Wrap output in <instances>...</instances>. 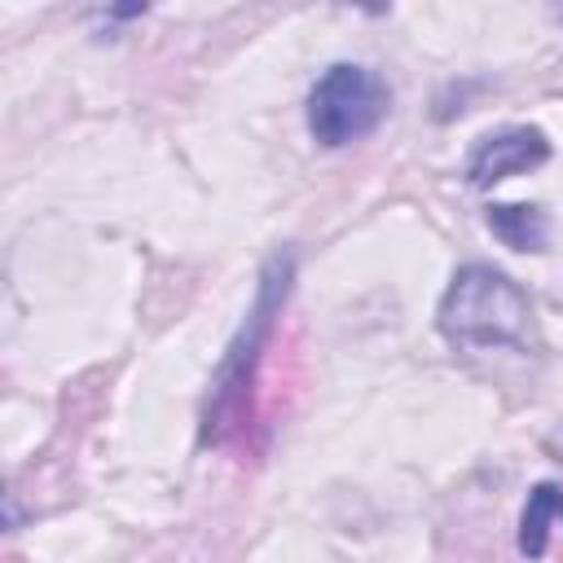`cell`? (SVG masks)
<instances>
[{"mask_svg":"<svg viewBox=\"0 0 563 563\" xmlns=\"http://www.w3.org/2000/svg\"><path fill=\"white\" fill-rule=\"evenodd\" d=\"M290 282H295V255L290 251H273L264 273H260V286H255V303H251L238 339L229 343L216 378H211V396H207V409H202V444H224L242 427V409H246L255 369L264 361L268 334H273V325H277V317L286 308Z\"/></svg>","mask_w":563,"mask_h":563,"instance_id":"6da1fadb","label":"cell"},{"mask_svg":"<svg viewBox=\"0 0 563 563\" xmlns=\"http://www.w3.org/2000/svg\"><path fill=\"white\" fill-rule=\"evenodd\" d=\"M435 325L457 347H510L528 352L532 334V303L493 264H466L453 273L449 290L440 295Z\"/></svg>","mask_w":563,"mask_h":563,"instance_id":"7a4b0ae2","label":"cell"},{"mask_svg":"<svg viewBox=\"0 0 563 563\" xmlns=\"http://www.w3.org/2000/svg\"><path fill=\"white\" fill-rule=\"evenodd\" d=\"M391 92L387 84L361 66V62H334L317 75L308 88V132L325 150H343L352 141H365L387 119Z\"/></svg>","mask_w":563,"mask_h":563,"instance_id":"3957f363","label":"cell"},{"mask_svg":"<svg viewBox=\"0 0 563 563\" xmlns=\"http://www.w3.org/2000/svg\"><path fill=\"white\" fill-rule=\"evenodd\" d=\"M550 136L541 128H506V132H493L484 136L471 158H466V185L471 189H493L497 180H510V176H523V172H537L541 163H550Z\"/></svg>","mask_w":563,"mask_h":563,"instance_id":"277c9868","label":"cell"},{"mask_svg":"<svg viewBox=\"0 0 563 563\" xmlns=\"http://www.w3.org/2000/svg\"><path fill=\"white\" fill-rule=\"evenodd\" d=\"M484 220L493 238H501L510 251H545L550 242V216L532 202H493Z\"/></svg>","mask_w":563,"mask_h":563,"instance_id":"5b68a950","label":"cell"},{"mask_svg":"<svg viewBox=\"0 0 563 563\" xmlns=\"http://www.w3.org/2000/svg\"><path fill=\"white\" fill-rule=\"evenodd\" d=\"M563 519V484H532L528 488V501H523V515H519V554L523 559H541L545 554V537H550V523Z\"/></svg>","mask_w":563,"mask_h":563,"instance_id":"8992f818","label":"cell"},{"mask_svg":"<svg viewBox=\"0 0 563 563\" xmlns=\"http://www.w3.org/2000/svg\"><path fill=\"white\" fill-rule=\"evenodd\" d=\"M559 18H563V9H559Z\"/></svg>","mask_w":563,"mask_h":563,"instance_id":"52a82bcc","label":"cell"}]
</instances>
